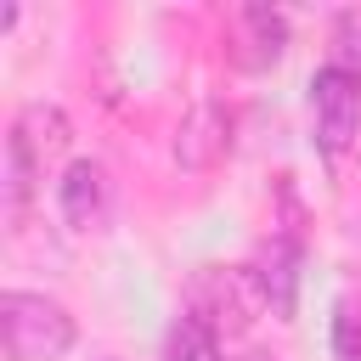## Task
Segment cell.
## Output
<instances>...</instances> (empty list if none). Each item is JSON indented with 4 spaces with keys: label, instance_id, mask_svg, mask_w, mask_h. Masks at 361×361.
<instances>
[{
    "label": "cell",
    "instance_id": "1",
    "mask_svg": "<svg viewBox=\"0 0 361 361\" xmlns=\"http://www.w3.org/2000/svg\"><path fill=\"white\" fill-rule=\"evenodd\" d=\"M186 310L203 316L214 333H248L271 305H265V288L254 276V265H197L192 282H186Z\"/></svg>",
    "mask_w": 361,
    "mask_h": 361
},
{
    "label": "cell",
    "instance_id": "2",
    "mask_svg": "<svg viewBox=\"0 0 361 361\" xmlns=\"http://www.w3.org/2000/svg\"><path fill=\"white\" fill-rule=\"evenodd\" d=\"M0 333H6L11 361H62L73 350V316L56 299L23 293V288H11L0 299Z\"/></svg>",
    "mask_w": 361,
    "mask_h": 361
},
{
    "label": "cell",
    "instance_id": "3",
    "mask_svg": "<svg viewBox=\"0 0 361 361\" xmlns=\"http://www.w3.org/2000/svg\"><path fill=\"white\" fill-rule=\"evenodd\" d=\"M310 124H316V152L344 158L350 141L361 135V79L322 62L310 73Z\"/></svg>",
    "mask_w": 361,
    "mask_h": 361
},
{
    "label": "cell",
    "instance_id": "4",
    "mask_svg": "<svg viewBox=\"0 0 361 361\" xmlns=\"http://www.w3.org/2000/svg\"><path fill=\"white\" fill-rule=\"evenodd\" d=\"M175 169L180 175H209L226 152H231V107L226 102H214V96H203V102H192L186 107V118L175 124Z\"/></svg>",
    "mask_w": 361,
    "mask_h": 361
},
{
    "label": "cell",
    "instance_id": "5",
    "mask_svg": "<svg viewBox=\"0 0 361 361\" xmlns=\"http://www.w3.org/2000/svg\"><path fill=\"white\" fill-rule=\"evenodd\" d=\"M56 209H62L68 231H96L107 220V169L96 158H73L56 180Z\"/></svg>",
    "mask_w": 361,
    "mask_h": 361
},
{
    "label": "cell",
    "instance_id": "6",
    "mask_svg": "<svg viewBox=\"0 0 361 361\" xmlns=\"http://www.w3.org/2000/svg\"><path fill=\"white\" fill-rule=\"evenodd\" d=\"M299 231H276L265 248H259V259H254V276H259V288H265V305H271V316L276 322H288L293 316V305H299Z\"/></svg>",
    "mask_w": 361,
    "mask_h": 361
},
{
    "label": "cell",
    "instance_id": "7",
    "mask_svg": "<svg viewBox=\"0 0 361 361\" xmlns=\"http://www.w3.org/2000/svg\"><path fill=\"white\" fill-rule=\"evenodd\" d=\"M11 141L45 169L51 158H62L68 152V141H73V124H68V113L56 107V102H28L17 118H11Z\"/></svg>",
    "mask_w": 361,
    "mask_h": 361
},
{
    "label": "cell",
    "instance_id": "8",
    "mask_svg": "<svg viewBox=\"0 0 361 361\" xmlns=\"http://www.w3.org/2000/svg\"><path fill=\"white\" fill-rule=\"evenodd\" d=\"M237 34H243V45H237L243 68H271L288 51V17L271 11V6H243L237 11Z\"/></svg>",
    "mask_w": 361,
    "mask_h": 361
},
{
    "label": "cell",
    "instance_id": "9",
    "mask_svg": "<svg viewBox=\"0 0 361 361\" xmlns=\"http://www.w3.org/2000/svg\"><path fill=\"white\" fill-rule=\"evenodd\" d=\"M164 361H226V355H220V333H214L203 316L180 310V316L169 322V333H164Z\"/></svg>",
    "mask_w": 361,
    "mask_h": 361
},
{
    "label": "cell",
    "instance_id": "10",
    "mask_svg": "<svg viewBox=\"0 0 361 361\" xmlns=\"http://www.w3.org/2000/svg\"><path fill=\"white\" fill-rule=\"evenodd\" d=\"M327 62L361 79V11H344V17L333 23V51H327Z\"/></svg>",
    "mask_w": 361,
    "mask_h": 361
},
{
    "label": "cell",
    "instance_id": "11",
    "mask_svg": "<svg viewBox=\"0 0 361 361\" xmlns=\"http://www.w3.org/2000/svg\"><path fill=\"white\" fill-rule=\"evenodd\" d=\"M333 355L338 361H361V310L350 299L333 305Z\"/></svg>",
    "mask_w": 361,
    "mask_h": 361
},
{
    "label": "cell",
    "instance_id": "12",
    "mask_svg": "<svg viewBox=\"0 0 361 361\" xmlns=\"http://www.w3.org/2000/svg\"><path fill=\"white\" fill-rule=\"evenodd\" d=\"M96 361H118V355H96Z\"/></svg>",
    "mask_w": 361,
    "mask_h": 361
}]
</instances>
